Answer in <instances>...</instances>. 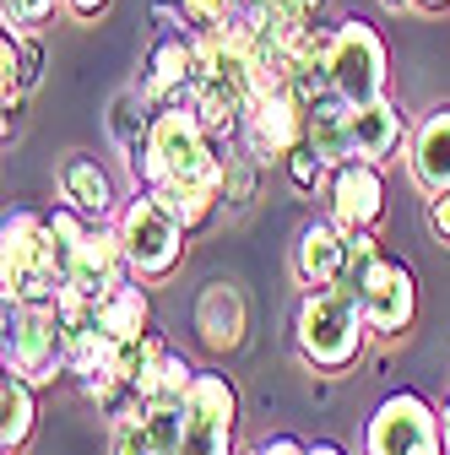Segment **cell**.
Listing matches in <instances>:
<instances>
[{"mask_svg":"<svg viewBox=\"0 0 450 455\" xmlns=\"http://www.w3.org/2000/svg\"><path fill=\"white\" fill-rule=\"evenodd\" d=\"M196 331L206 341V353H217V358H229V353L245 347L250 309H245L234 282H206V288H201V299H196Z\"/></svg>","mask_w":450,"mask_h":455,"instance_id":"obj_16","label":"cell"},{"mask_svg":"<svg viewBox=\"0 0 450 455\" xmlns=\"http://www.w3.org/2000/svg\"><path fill=\"white\" fill-rule=\"evenodd\" d=\"M293 6H304L309 17H320V6H325V0H293Z\"/></svg>","mask_w":450,"mask_h":455,"instance_id":"obj_38","label":"cell"},{"mask_svg":"<svg viewBox=\"0 0 450 455\" xmlns=\"http://www.w3.org/2000/svg\"><path fill=\"white\" fill-rule=\"evenodd\" d=\"M255 190H261V157L250 147L229 141V180H222V201H229V206H250Z\"/></svg>","mask_w":450,"mask_h":455,"instance_id":"obj_25","label":"cell"},{"mask_svg":"<svg viewBox=\"0 0 450 455\" xmlns=\"http://www.w3.org/2000/svg\"><path fill=\"white\" fill-rule=\"evenodd\" d=\"M239 434V390L222 369H201L185 395V444L180 455H234Z\"/></svg>","mask_w":450,"mask_h":455,"instance_id":"obj_8","label":"cell"},{"mask_svg":"<svg viewBox=\"0 0 450 455\" xmlns=\"http://www.w3.org/2000/svg\"><path fill=\"white\" fill-rule=\"evenodd\" d=\"M60 288H66V266L49 239V212L33 206L6 212V222H0V293L12 304L49 309Z\"/></svg>","mask_w":450,"mask_h":455,"instance_id":"obj_3","label":"cell"},{"mask_svg":"<svg viewBox=\"0 0 450 455\" xmlns=\"http://www.w3.org/2000/svg\"><path fill=\"white\" fill-rule=\"evenodd\" d=\"M369 320L342 288H304L293 304V347L315 374H348L369 353Z\"/></svg>","mask_w":450,"mask_h":455,"instance_id":"obj_2","label":"cell"},{"mask_svg":"<svg viewBox=\"0 0 450 455\" xmlns=\"http://www.w3.org/2000/svg\"><path fill=\"white\" fill-rule=\"evenodd\" d=\"M255 455H309V439H299V434H271V439L255 444Z\"/></svg>","mask_w":450,"mask_h":455,"instance_id":"obj_33","label":"cell"},{"mask_svg":"<svg viewBox=\"0 0 450 455\" xmlns=\"http://www.w3.org/2000/svg\"><path fill=\"white\" fill-rule=\"evenodd\" d=\"M152 196H157L168 212H174V222L185 228L190 239L206 234V228L217 222V212L229 206V201H222V190H212V185H157Z\"/></svg>","mask_w":450,"mask_h":455,"instance_id":"obj_23","label":"cell"},{"mask_svg":"<svg viewBox=\"0 0 450 455\" xmlns=\"http://www.w3.org/2000/svg\"><path fill=\"white\" fill-rule=\"evenodd\" d=\"M141 92L152 108H190L196 98V44L190 33H157L141 60Z\"/></svg>","mask_w":450,"mask_h":455,"instance_id":"obj_10","label":"cell"},{"mask_svg":"<svg viewBox=\"0 0 450 455\" xmlns=\"http://www.w3.org/2000/svg\"><path fill=\"white\" fill-rule=\"evenodd\" d=\"M331 87H336V98H348L353 108L385 98V87H390V44H385V33L374 22H364V17H342V22H336Z\"/></svg>","mask_w":450,"mask_h":455,"instance_id":"obj_7","label":"cell"},{"mask_svg":"<svg viewBox=\"0 0 450 455\" xmlns=\"http://www.w3.org/2000/svg\"><path fill=\"white\" fill-rule=\"evenodd\" d=\"M125 276H131V260H125L120 222H115V217H108V222H92L87 239H82L76 255H71V266H66V288H76V293H87V299H103V293H115Z\"/></svg>","mask_w":450,"mask_h":455,"instance_id":"obj_12","label":"cell"},{"mask_svg":"<svg viewBox=\"0 0 450 455\" xmlns=\"http://www.w3.org/2000/svg\"><path fill=\"white\" fill-rule=\"evenodd\" d=\"M152 114H157V108L147 103L141 87H125V92H115V103H108V136H115V147L125 152V168H136L141 152H147Z\"/></svg>","mask_w":450,"mask_h":455,"instance_id":"obj_22","label":"cell"},{"mask_svg":"<svg viewBox=\"0 0 450 455\" xmlns=\"http://www.w3.org/2000/svg\"><path fill=\"white\" fill-rule=\"evenodd\" d=\"M152 325H157L152 320V282H141V276H125L115 293L98 299V331L108 341H136Z\"/></svg>","mask_w":450,"mask_h":455,"instance_id":"obj_19","label":"cell"},{"mask_svg":"<svg viewBox=\"0 0 450 455\" xmlns=\"http://www.w3.org/2000/svg\"><path fill=\"white\" fill-rule=\"evenodd\" d=\"M304 141H309L331 168L348 163V157H358V152H353V103L336 98V92L315 98V103H309V131H304Z\"/></svg>","mask_w":450,"mask_h":455,"instance_id":"obj_21","label":"cell"},{"mask_svg":"<svg viewBox=\"0 0 450 455\" xmlns=\"http://www.w3.org/2000/svg\"><path fill=\"white\" fill-rule=\"evenodd\" d=\"M413 6H418L423 17H439V12H450V0H413Z\"/></svg>","mask_w":450,"mask_h":455,"instance_id":"obj_36","label":"cell"},{"mask_svg":"<svg viewBox=\"0 0 450 455\" xmlns=\"http://www.w3.org/2000/svg\"><path fill=\"white\" fill-rule=\"evenodd\" d=\"M250 455H255V450H250Z\"/></svg>","mask_w":450,"mask_h":455,"instance_id":"obj_40","label":"cell"},{"mask_svg":"<svg viewBox=\"0 0 450 455\" xmlns=\"http://www.w3.org/2000/svg\"><path fill=\"white\" fill-rule=\"evenodd\" d=\"M108 6H115V0H66V12H71L76 22H98Z\"/></svg>","mask_w":450,"mask_h":455,"instance_id":"obj_34","label":"cell"},{"mask_svg":"<svg viewBox=\"0 0 450 455\" xmlns=\"http://www.w3.org/2000/svg\"><path fill=\"white\" fill-rule=\"evenodd\" d=\"M407 174L423 196L450 190V103H434L407 136Z\"/></svg>","mask_w":450,"mask_h":455,"instance_id":"obj_15","label":"cell"},{"mask_svg":"<svg viewBox=\"0 0 450 455\" xmlns=\"http://www.w3.org/2000/svg\"><path fill=\"white\" fill-rule=\"evenodd\" d=\"M196 363L185 358V353H174V347H168V358H163V369H157V385H152V395H147V402H185V395H190V385H196Z\"/></svg>","mask_w":450,"mask_h":455,"instance_id":"obj_28","label":"cell"},{"mask_svg":"<svg viewBox=\"0 0 450 455\" xmlns=\"http://www.w3.org/2000/svg\"><path fill=\"white\" fill-rule=\"evenodd\" d=\"M364 455H450L445 444V407L423 390H390L364 423Z\"/></svg>","mask_w":450,"mask_h":455,"instance_id":"obj_5","label":"cell"},{"mask_svg":"<svg viewBox=\"0 0 450 455\" xmlns=\"http://www.w3.org/2000/svg\"><path fill=\"white\" fill-rule=\"evenodd\" d=\"M380 260H385V250L374 239V228H348V255H342V276H336V288H342L348 299H358L369 288V276H374Z\"/></svg>","mask_w":450,"mask_h":455,"instance_id":"obj_24","label":"cell"},{"mask_svg":"<svg viewBox=\"0 0 450 455\" xmlns=\"http://www.w3.org/2000/svg\"><path fill=\"white\" fill-rule=\"evenodd\" d=\"M54 12H66V0H0V17H6V22H22V28H38V22H49Z\"/></svg>","mask_w":450,"mask_h":455,"instance_id":"obj_31","label":"cell"},{"mask_svg":"<svg viewBox=\"0 0 450 455\" xmlns=\"http://www.w3.org/2000/svg\"><path fill=\"white\" fill-rule=\"evenodd\" d=\"M54 185H60V201H71L76 212H87L92 222L120 217V196H115V174L92 157V152H71L54 168Z\"/></svg>","mask_w":450,"mask_h":455,"instance_id":"obj_17","label":"cell"},{"mask_svg":"<svg viewBox=\"0 0 450 455\" xmlns=\"http://www.w3.org/2000/svg\"><path fill=\"white\" fill-rule=\"evenodd\" d=\"M108 455H157V444L147 439L141 412H131V418H120V423H108Z\"/></svg>","mask_w":450,"mask_h":455,"instance_id":"obj_29","label":"cell"},{"mask_svg":"<svg viewBox=\"0 0 450 455\" xmlns=\"http://www.w3.org/2000/svg\"><path fill=\"white\" fill-rule=\"evenodd\" d=\"M180 6H185V22H190V33H217L222 22H234L239 0H180Z\"/></svg>","mask_w":450,"mask_h":455,"instance_id":"obj_30","label":"cell"},{"mask_svg":"<svg viewBox=\"0 0 450 455\" xmlns=\"http://www.w3.org/2000/svg\"><path fill=\"white\" fill-rule=\"evenodd\" d=\"M445 444H450V395H445Z\"/></svg>","mask_w":450,"mask_h":455,"instance_id":"obj_39","label":"cell"},{"mask_svg":"<svg viewBox=\"0 0 450 455\" xmlns=\"http://www.w3.org/2000/svg\"><path fill=\"white\" fill-rule=\"evenodd\" d=\"M283 174H288V185L299 190V196H315V190H325L331 185V163L304 141L299 152H288V163H283Z\"/></svg>","mask_w":450,"mask_h":455,"instance_id":"obj_27","label":"cell"},{"mask_svg":"<svg viewBox=\"0 0 450 455\" xmlns=\"http://www.w3.org/2000/svg\"><path fill=\"white\" fill-rule=\"evenodd\" d=\"M325 212L342 228H380V217H385V174H380V163H364V157L336 163L331 185H325Z\"/></svg>","mask_w":450,"mask_h":455,"instance_id":"obj_13","label":"cell"},{"mask_svg":"<svg viewBox=\"0 0 450 455\" xmlns=\"http://www.w3.org/2000/svg\"><path fill=\"white\" fill-rule=\"evenodd\" d=\"M304 131H309V108L293 98V92H266L255 98V108L245 114V147L261 157V163H288V152L304 147Z\"/></svg>","mask_w":450,"mask_h":455,"instance_id":"obj_11","label":"cell"},{"mask_svg":"<svg viewBox=\"0 0 450 455\" xmlns=\"http://www.w3.org/2000/svg\"><path fill=\"white\" fill-rule=\"evenodd\" d=\"M87 228H92V217H87V212H76L71 201L49 206V239H54V255H60V266H71L76 244L87 239Z\"/></svg>","mask_w":450,"mask_h":455,"instance_id":"obj_26","label":"cell"},{"mask_svg":"<svg viewBox=\"0 0 450 455\" xmlns=\"http://www.w3.org/2000/svg\"><path fill=\"white\" fill-rule=\"evenodd\" d=\"M33 428H38V385L22 379L17 369H6L0 374V450L22 455Z\"/></svg>","mask_w":450,"mask_h":455,"instance_id":"obj_20","label":"cell"},{"mask_svg":"<svg viewBox=\"0 0 450 455\" xmlns=\"http://www.w3.org/2000/svg\"><path fill=\"white\" fill-rule=\"evenodd\" d=\"M423 222H429V239L434 244H450V190L423 201Z\"/></svg>","mask_w":450,"mask_h":455,"instance_id":"obj_32","label":"cell"},{"mask_svg":"<svg viewBox=\"0 0 450 455\" xmlns=\"http://www.w3.org/2000/svg\"><path fill=\"white\" fill-rule=\"evenodd\" d=\"M358 309H364L374 336H407L413 320H418V276H413V266L385 255L374 266V276H369V288L358 293Z\"/></svg>","mask_w":450,"mask_h":455,"instance_id":"obj_9","label":"cell"},{"mask_svg":"<svg viewBox=\"0 0 450 455\" xmlns=\"http://www.w3.org/2000/svg\"><path fill=\"white\" fill-rule=\"evenodd\" d=\"M402 141H407V120H402V108L390 103V98H374V103H358L353 108V152L364 157V163H390L402 152Z\"/></svg>","mask_w":450,"mask_h":455,"instance_id":"obj_18","label":"cell"},{"mask_svg":"<svg viewBox=\"0 0 450 455\" xmlns=\"http://www.w3.org/2000/svg\"><path fill=\"white\" fill-rule=\"evenodd\" d=\"M131 180L141 190H157V185H212V190H222V180H229V141L206 136L190 108H157L147 152L131 168Z\"/></svg>","mask_w":450,"mask_h":455,"instance_id":"obj_1","label":"cell"},{"mask_svg":"<svg viewBox=\"0 0 450 455\" xmlns=\"http://www.w3.org/2000/svg\"><path fill=\"white\" fill-rule=\"evenodd\" d=\"M380 6H385V12H418L413 0H380Z\"/></svg>","mask_w":450,"mask_h":455,"instance_id":"obj_37","label":"cell"},{"mask_svg":"<svg viewBox=\"0 0 450 455\" xmlns=\"http://www.w3.org/2000/svg\"><path fill=\"white\" fill-rule=\"evenodd\" d=\"M342 255H348V228L336 222L331 212L309 217L299 228V244H293V276H299V288H336V276H342Z\"/></svg>","mask_w":450,"mask_h":455,"instance_id":"obj_14","label":"cell"},{"mask_svg":"<svg viewBox=\"0 0 450 455\" xmlns=\"http://www.w3.org/2000/svg\"><path fill=\"white\" fill-rule=\"evenodd\" d=\"M309 455H348V450L336 444V439H315V444H309Z\"/></svg>","mask_w":450,"mask_h":455,"instance_id":"obj_35","label":"cell"},{"mask_svg":"<svg viewBox=\"0 0 450 455\" xmlns=\"http://www.w3.org/2000/svg\"><path fill=\"white\" fill-rule=\"evenodd\" d=\"M120 239H125V260H131V276L141 282H168L180 266H185V228L174 222V212H168L152 190H131V201H120Z\"/></svg>","mask_w":450,"mask_h":455,"instance_id":"obj_4","label":"cell"},{"mask_svg":"<svg viewBox=\"0 0 450 455\" xmlns=\"http://www.w3.org/2000/svg\"><path fill=\"white\" fill-rule=\"evenodd\" d=\"M6 369H17L22 379H33L38 390H49L60 374H71V336L60 325V315L49 309H33V304H12L6 299Z\"/></svg>","mask_w":450,"mask_h":455,"instance_id":"obj_6","label":"cell"}]
</instances>
